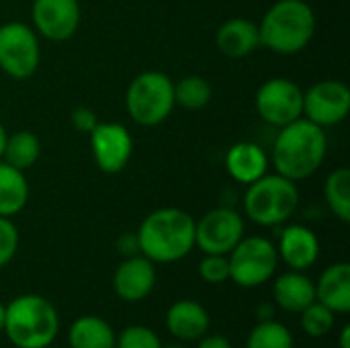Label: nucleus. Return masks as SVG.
<instances>
[{
	"label": "nucleus",
	"instance_id": "nucleus-11",
	"mask_svg": "<svg viewBox=\"0 0 350 348\" xmlns=\"http://www.w3.org/2000/svg\"><path fill=\"white\" fill-rule=\"evenodd\" d=\"M88 144L96 168L105 174H119L133 156V137L123 123L105 121L88 133Z\"/></svg>",
	"mask_w": 350,
	"mask_h": 348
},
{
	"label": "nucleus",
	"instance_id": "nucleus-32",
	"mask_svg": "<svg viewBox=\"0 0 350 348\" xmlns=\"http://www.w3.org/2000/svg\"><path fill=\"white\" fill-rule=\"evenodd\" d=\"M117 250L121 256H135L139 254V244H137V234L135 232H127V234H121L119 240H117Z\"/></svg>",
	"mask_w": 350,
	"mask_h": 348
},
{
	"label": "nucleus",
	"instance_id": "nucleus-31",
	"mask_svg": "<svg viewBox=\"0 0 350 348\" xmlns=\"http://www.w3.org/2000/svg\"><path fill=\"white\" fill-rule=\"evenodd\" d=\"M70 123H72V127H74L76 131L88 135V133L96 127L98 117H96V113H94L92 109H88V107H76V109L72 111V115H70Z\"/></svg>",
	"mask_w": 350,
	"mask_h": 348
},
{
	"label": "nucleus",
	"instance_id": "nucleus-24",
	"mask_svg": "<svg viewBox=\"0 0 350 348\" xmlns=\"http://www.w3.org/2000/svg\"><path fill=\"white\" fill-rule=\"evenodd\" d=\"M213 98V88L207 78L191 74L174 82V105L187 111H201Z\"/></svg>",
	"mask_w": 350,
	"mask_h": 348
},
{
	"label": "nucleus",
	"instance_id": "nucleus-4",
	"mask_svg": "<svg viewBox=\"0 0 350 348\" xmlns=\"http://www.w3.org/2000/svg\"><path fill=\"white\" fill-rule=\"evenodd\" d=\"M2 332L16 348L51 347L59 332V314L49 299L25 293L6 304Z\"/></svg>",
	"mask_w": 350,
	"mask_h": 348
},
{
	"label": "nucleus",
	"instance_id": "nucleus-30",
	"mask_svg": "<svg viewBox=\"0 0 350 348\" xmlns=\"http://www.w3.org/2000/svg\"><path fill=\"white\" fill-rule=\"evenodd\" d=\"M18 230L10 217H0V269H4L18 250Z\"/></svg>",
	"mask_w": 350,
	"mask_h": 348
},
{
	"label": "nucleus",
	"instance_id": "nucleus-17",
	"mask_svg": "<svg viewBox=\"0 0 350 348\" xmlns=\"http://www.w3.org/2000/svg\"><path fill=\"white\" fill-rule=\"evenodd\" d=\"M209 326L207 310L195 299L174 302L166 312V330L178 343H197L209 332Z\"/></svg>",
	"mask_w": 350,
	"mask_h": 348
},
{
	"label": "nucleus",
	"instance_id": "nucleus-37",
	"mask_svg": "<svg viewBox=\"0 0 350 348\" xmlns=\"http://www.w3.org/2000/svg\"><path fill=\"white\" fill-rule=\"evenodd\" d=\"M4 312H6V306L0 302V332H2V328H4Z\"/></svg>",
	"mask_w": 350,
	"mask_h": 348
},
{
	"label": "nucleus",
	"instance_id": "nucleus-33",
	"mask_svg": "<svg viewBox=\"0 0 350 348\" xmlns=\"http://www.w3.org/2000/svg\"><path fill=\"white\" fill-rule=\"evenodd\" d=\"M197 348H234L224 334H205L197 340Z\"/></svg>",
	"mask_w": 350,
	"mask_h": 348
},
{
	"label": "nucleus",
	"instance_id": "nucleus-12",
	"mask_svg": "<svg viewBox=\"0 0 350 348\" xmlns=\"http://www.w3.org/2000/svg\"><path fill=\"white\" fill-rule=\"evenodd\" d=\"M350 113V88L342 80H320L304 90V117L320 127L342 123Z\"/></svg>",
	"mask_w": 350,
	"mask_h": 348
},
{
	"label": "nucleus",
	"instance_id": "nucleus-7",
	"mask_svg": "<svg viewBox=\"0 0 350 348\" xmlns=\"http://www.w3.org/2000/svg\"><path fill=\"white\" fill-rule=\"evenodd\" d=\"M230 281L252 289L269 283L279 267L277 246L265 236H244L228 254Z\"/></svg>",
	"mask_w": 350,
	"mask_h": 348
},
{
	"label": "nucleus",
	"instance_id": "nucleus-28",
	"mask_svg": "<svg viewBox=\"0 0 350 348\" xmlns=\"http://www.w3.org/2000/svg\"><path fill=\"white\" fill-rule=\"evenodd\" d=\"M115 348H162V340L152 328L133 324L117 334Z\"/></svg>",
	"mask_w": 350,
	"mask_h": 348
},
{
	"label": "nucleus",
	"instance_id": "nucleus-8",
	"mask_svg": "<svg viewBox=\"0 0 350 348\" xmlns=\"http://www.w3.org/2000/svg\"><path fill=\"white\" fill-rule=\"evenodd\" d=\"M41 64L39 35L21 21L0 25V70L12 80L31 78Z\"/></svg>",
	"mask_w": 350,
	"mask_h": 348
},
{
	"label": "nucleus",
	"instance_id": "nucleus-3",
	"mask_svg": "<svg viewBox=\"0 0 350 348\" xmlns=\"http://www.w3.org/2000/svg\"><path fill=\"white\" fill-rule=\"evenodd\" d=\"M318 18L306 0H277L258 23L260 45L277 55L304 51L316 35Z\"/></svg>",
	"mask_w": 350,
	"mask_h": 348
},
{
	"label": "nucleus",
	"instance_id": "nucleus-20",
	"mask_svg": "<svg viewBox=\"0 0 350 348\" xmlns=\"http://www.w3.org/2000/svg\"><path fill=\"white\" fill-rule=\"evenodd\" d=\"M316 302L326 306L336 316H347L350 312V265H330L316 283Z\"/></svg>",
	"mask_w": 350,
	"mask_h": 348
},
{
	"label": "nucleus",
	"instance_id": "nucleus-36",
	"mask_svg": "<svg viewBox=\"0 0 350 348\" xmlns=\"http://www.w3.org/2000/svg\"><path fill=\"white\" fill-rule=\"evenodd\" d=\"M6 137H8V133H6V127H4V125H2V121H0V160H2V154H4Z\"/></svg>",
	"mask_w": 350,
	"mask_h": 348
},
{
	"label": "nucleus",
	"instance_id": "nucleus-29",
	"mask_svg": "<svg viewBox=\"0 0 350 348\" xmlns=\"http://www.w3.org/2000/svg\"><path fill=\"white\" fill-rule=\"evenodd\" d=\"M199 277L209 285L230 281V263L224 254H205L199 263Z\"/></svg>",
	"mask_w": 350,
	"mask_h": 348
},
{
	"label": "nucleus",
	"instance_id": "nucleus-26",
	"mask_svg": "<svg viewBox=\"0 0 350 348\" xmlns=\"http://www.w3.org/2000/svg\"><path fill=\"white\" fill-rule=\"evenodd\" d=\"M244 348H293V334L291 330L271 320H258V324L250 330Z\"/></svg>",
	"mask_w": 350,
	"mask_h": 348
},
{
	"label": "nucleus",
	"instance_id": "nucleus-9",
	"mask_svg": "<svg viewBox=\"0 0 350 348\" xmlns=\"http://www.w3.org/2000/svg\"><path fill=\"white\" fill-rule=\"evenodd\" d=\"M254 107L265 123L283 127L304 117V90L295 80L281 76L269 78L258 86Z\"/></svg>",
	"mask_w": 350,
	"mask_h": 348
},
{
	"label": "nucleus",
	"instance_id": "nucleus-18",
	"mask_svg": "<svg viewBox=\"0 0 350 348\" xmlns=\"http://www.w3.org/2000/svg\"><path fill=\"white\" fill-rule=\"evenodd\" d=\"M269 164H271L269 154L265 152L262 146L254 142H238L230 146V150L226 152L228 174L236 183L246 185V187L258 180L260 176H265L269 172Z\"/></svg>",
	"mask_w": 350,
	"mask_h": 348
},
{
	"label": "nucleus",
	"instance_id": "nucleus-35",
	"mask_svg": "<svg viewBox=\"0 0 350 348\" xmlns=\"http://www.w3.org/2000/svg\"><path fill=\"white\" fill-rule=\"evenodd\" d=\"M273 318V308H269V304H262L258 310V320H271Z\"/></svg>",
	"mask_w": 350,
	"mask_h": 348
},
{
	"label": "nucleus",
	"instance_id": "nucleus-23",
	"mask_svg": "<svg viewBox=\"0 0 350 348\" xmlns=\"http://www.w3.org/2000/svg\"><path fill=\"white\" fill-rule=\"evenodd\" d=\"M41 158V142L39 137L29 131H14L6 137V146H4V154L2 160L23 172H27L29 168H33L37 164V160Z\"/></svg>",
	"mask_w": 350,
	"mask_h": 348
},
{
	"label": "nucleus",
	"instance_id": "nucleus-19",
	"mask_svg": "<svg viewBox=\"0 0 350 348\" xmlns=\"http://www.w3.org/2000/svg\"><path fill=\"white\" fill-rule=\"evenodd\" d=\"M273 299L281 310L289 314H299L316 302V283L304 271L289 269L275 279Z\"/></svg>",
	"mask_w": 350,
	"mask_h": 348
},
{
	"label": "nucleus",
	"instance_id": "nucleus-1",
	"mask_svg": "<svg viewBox=\"0 0 350 348\" xmlns=\"http://www.w3.org/2000/svg\"><path fill=\"white\" fill-rule=\"evenodd\" d=\"M328 154V135L324 127L306 117L279 127L273 142L271 164L281 176L301 183L318 172Z\"/></svg>",
	"mask_w": 350,
	"mask_h": 348
},
{
	"label": "nucleus",
	"instance_id": "nucleus-39",
	"mask_svg": "<svg viewBox=\"0 0 350 348\" xmlns=\"http://www.w3.org/2000/svg\"><path fill=\"white\" fill-rule=\"evenodd\" d=\"M45 348H51V347H45Z\"/></svg>",
	"mask_w": 350,
	"mask_h": 348
},
{
	"label": "nucleus",
	"instance_id": "nucleus-16",
	"mask_svg": "<svg viewBox=\"0 0 350 348\" xmlns=\"http://www.w3.org/2000/svg\"><path fill=\"white\" fill-rule=\"evenodd\" d=\"M215 47L230 59H244L260 47L258 23L246 16H234L215 31Z\"/></svg>",
	"mask_w": 350,
	"mask_h": 348
},
{
	"label": "nucleus",
	"instance_id": "nucleus-21",
	"mask_svg": "<svg viewBox=\"0 0 350 348\" xmlns=\"http://www.w3.org/2000/svg\"><path fill=\"white\" fill-rule=\"evenodd\" d=\"M29 180L23 170L0 160V217L18 215L29 203Z\"/></svg>",
	"mask_w": 350,
	"mask_h": 348
},
{
	"label": "nucleus",
	"instance_id": "nucleus-10",
	"mask_svg": "<svg viewBox=\"0 0 350 348\" xmlns=\"http://www.w3.org/2000/svg\"><path fill=\"white\" fill-rule=\"evenodd\" d=\"M244 217L232 207L209 209L201 219H195V246L203 254L228 256L244 238Z\"/></svg>",
	"mask_w": 350,
	"mask_h": 348
},
{
	"label": "nucleus",
	"instance_id": "nucleus-25",
	"mask_svg": "<svg viewBox=\"0 0 350 348\" xmlns=\"http://www.w3.org/2000/svg\"><path fill=\"white\" fill-rule=\"evenodd\" d=\"M324 199L328 209L338 217L342 224L350 222V170L340 166L332 170L324 185Z\"/></svg>",
	"mask_w": 350,
	"mask_h": 348
},
{
	"label": "nucleus",
	"instance_id": "nucleus-34",
	"mask_svg": "<svg viewBox=\"0 0 350 348\" xmlns=\"http://www.w3.org/2000/svg\"><path fill=\"white\" fill-rule=\"evenodd\" d=\"M338 347L340 348H350V326L345 324L340 334H338Z\"/></svg>",
	"mask_w": 350,
	"mask_h": 348
},
{
	"label": "nucleus",
	"instance_id": "nucleus-5",
	"mask_svg": "<svg viewBox=\"0 0 350 348\" xmlns=\"http://www.w3.org/2000/svg\"><path fill=\"white\" fill-rule=\"evenodd\" d=\"M242 205L252 224L260 228H277L295 215L299 207V187L279 172H267L246 187Z\"/></svg>",
	"mask_w": 350,
	"mask_h": 348
},
{
	"label": "nucleus",
	"instance_id": "nucleus-14",
	"mask_svg": "<svg viewBox=\"0 0 350 348\" xmlns=\"http://www.w3.org/2000/svg\"><path fill=\"white\" fill-rule=\"evenodd\" d=\"M156 287V265L144 254L127 256L113 273V291L119 299L135 304L146 299Z\"/></svg>",
	"mask_w": 350,
	"mask_h": 348
},
{
	"label": "nucleus",
	"instance_id": "nucleus-27",
	"mask_svg": "<svg viewBox=\"0 0 350 348\" xmlns=\"http://www.w3.org/2000/svg\"><path fill=\"white\" fill-rule=\"evenodd\" d=\"M301 314V328L308 336L312 338H322L326 334L332 332L334 328V318L336 314L330 312L326 306H322L320 302H314L312 306H308Z\"/></svg>",
	"mask_w": 350,
	"mask_h": 348
},
{
	"label": "nucleus",
	"instance_id": "nucleus-15",
	"mask_svg": "<svg viewBox=\"0 0 350 348\" xmlns=\"http://www.w3.org/2000/svg\"><path fill=\"white\" fill-rule=\"evenodd\" d=\"M277 254L291 271H308L320 258V240L314 230L301 224H291L281 230Z\"/></svg>",
	"mask_w": 350,
	"mask_h": 348
},
{
	"label": "nucleus",
	"instance_id": "nucleus-6",
	"mask_svg": "<svg viewBox=\"0 0 350 348\" xmlns=\"http://www.w3.org/2000/svg\"><path fill=\"white\" fill-rule=\"evenodd\" d=\"M174 80L158 70L137 74L125 92V109L133 123L156 127L174 111Z\"/></svg>",
	"mask_w": 350,
	"mask_h": 348
},
{
	"label": "nucleus",
	"instance_id": "nucleus-2",
	"mask_svg": "<svg viewBox=\"0 0 350 348\" xmlns=\"http://www.w3.org/2000/svg\"><path fill=\"white\" fill-rule=\"evenodd\" d=\"M139 254L154 265L178 263L195 248V217L180 207H160L139 224Z\"/></svg>",
	"mask_w": 350,
	"mask_h": 348
},
{
	"label": "nucleus",
	"instance_id": "nucleus-22",
	"mask_svg": "<svg viewBox=\"0 0 350 348\" xmlns=\"http://www.w3.org/2000/svg\"><path fill=\"white\" fill-rule=\"evenodd\" d=\"M117 334L100 316H80L68 332L70 348H115Z\"/></svg>",
	"mask_w": 350,
	"mask_h": 348
},
{
	"label": "nucleus",
	"instance_id": "nucleus-13",
	"mask_svg": "<svg viewBox=\"0 0 350 348\" xmlns=\"http://www.w3.org/2000/svg\"><path fill=\"white\" fill-rule=\"evenodd\" d=\"M82 21L80 0H33L31 23L39 37L47 41H68Z\"/></svg>",
	"mask_w": 350,
	"mask_h": 348
},
{
	"label": "nucleus",
	"instance_id": "nucleus-38",
	"mask_svg": "<svg viewBox=\"0 0 350 348\" xmlns=\"http://www.w3.org/2000/svg\"><path fill=\"white\" fill-rule=\"evenodd\" d=\"M162 348H185V347H183V345H178V343H174V345H166V347L162 345Z\"/></svg>",
	"mask_w": 350,
	"mask_h": 348
}]
</instances>
